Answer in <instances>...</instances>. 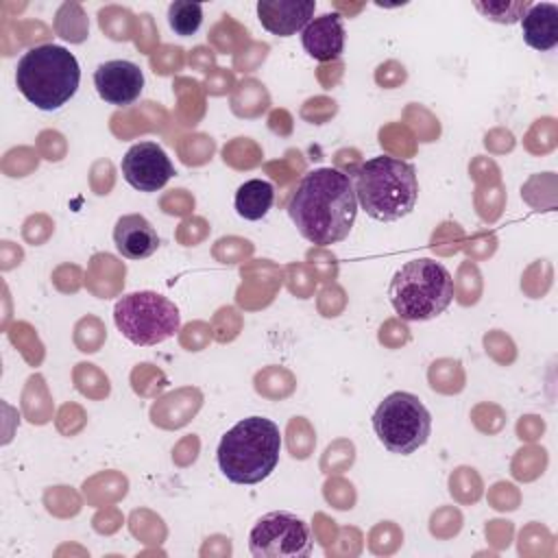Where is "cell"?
I'll list each match as a JSON object with an SVG mask.
<instances>
[{"instance_id": "cell-1", "label": "cell", "mask_w": 558, "mask_h": 558, "mask_svg": "<svg viewBox=\"0 0 558 558\" xmlns=\"http://www.w3.org/2000/svg\"><path fill=\"white\" fill-rule=\"evenodd\" d=\"M288 216L296 231L316 246L342 242L357 216L353 181L336 168L305 172L290 196Z\"/></svg>"}, {"instance_id": "cell-17", "label": "cell", "mask_w": 558, "mask_h": 558, "mask_svg": "<svg viewBox=\"0 0 558 558\" xmlns=\"http://www.w3.org/2000/svg\"><path fill=\"white\" fill-rule=\"evenodd\" d=\"M530 7H532V2H527V0H523V2H475V9L484 17L499 22V24L519 22Z\"/></svg>"}, {"instance_id": "cell-7", "label": "cell", "mask_w": 558, "mask_h": 558, "mask_svg": "<svg viewBox=\"0 0 558 558\" xmlns=\"http://www.w3.org/2000/svg\"><path fill=\"white\" fill-rule=\"evenodd\" d=\"M373 429L390 453L410 456L427 442L432 414L416 395L397 390L377 405L373 414Z\"/></svg>"}, {"instance_id": "cell-3", "label": "cell", "mask_w": 558, "mask_h": 558, "mask_svg": "<svg viewBox=\"0 0 558 558\" xmlns=\"http://www.w3.org/2000/svg\"><path fill=\"white\" fill-rule=\"evenodd\" d=\"M281 449L279 427L264 416L238 421L222 438L216 451L222 475L233 484H259L277 462Z\"/></svg>"}, {"instance_id": "cell-8", "label": "cell", "mask_w": 558, "mask_h": 558, "mask_svg": "<svg viewBox=\"0 0 558 558\" xmlns=\"http://www.w3.org/2000/svg\"><path fill=\"white\" fill-rule=\"evenodd\" d=\"M248 551L255 558H305L312 554L310 525L286 510L268 512L251 527Z\"/></svg>"}, {"instance_id": "cell-4", "label": "cell", "mask_w": 558, "mask_h": 558, "mask_svg": "<svg viewBox=\"0 0 558 558\" xmlns=\"http://www.w3.org/2000/svg\"><path fill=\"white\" fill-rule=\"evenodd\" d=\"M81 68L76 57L57 44H41L22 54L15 68L20 94L41 111L63 107L78 89Z\"/></svg>"}, {"instance_id": "cell-9", "label": "cell", "mask_w": 558, "mask_h": 558, "mask_svg": "<svg viewBox=\"0 0 558 558\" xmlns=\"http://www.w3.org/2000/svg\"><path fill=\"white\" fill-rule=\"evenodd\" d=\"M174 174V166L166 150L155 142L133 144L122 157L124 181L140 192L161 190Z\"/></svg>"}, {"instance_id": "cell-13", "label": "cell", "mask_w": 558, "mask_h": 558, "mask_svg": "<svg viewBox=\"0 0 558 558\" xmlns=\"http://www.w3.org/2000/svg\"><path fill=\"white\" fill-rule=\"evenodd\" d=\"M113 244L126 259H146L159 248V235L142 214H126L113 227Z\"/></svg>"}, {"instance_id": "cell-16", "label": "cell", "mask_w": 558, "mask_h": 558, "mask_svg": "<svg viewBox=\"0 0 558 558\" xmlns=\"http://www.w3.org/2000/svg\"><path fill=\"white\" fill-rule=\"evenodd\" d=\"M168 22L177 35H194L203 22V7L198 2L177 0L168 7Z\"/></svg>"}, {"instance_id": "cell-5", "label": "cell", "mask_w": 558, "mask_h": 558, "mask_svg": "<svg viewBox=\"0 0 558 558\" xmlns=\"http://www.w3.org/2000/svg\"><path fill=\"white\" fill-rule=\"evenodd\" d=\"M388 299L403 320H429L453 301V277L436 259L405 262L388 283Z\"/></svg>"}, {"instance_id": "cell-14", "label": "cell", "mask_w": 558, "mask_h": 558, "mask_svg": "<svg viewBox=\"0 0 558 558\" xmlns=\"http://www.w3.org/2000/svg\"><path fill=\"white\" fill-rule=\"evenodd\" d=\"M523 41L534 50H551L558 44V7L551 2L532 4L521 17Z\"/></svg>"}, {"instance_id": "cell-15", "label": "cell", "mask_w": 558, "mask_h": 558, "mask_svg": "<svg viewBox=\"0 0 558 558\" xmlns=\"http://www.w3.org/2000/svg\"><path fill=\"white\" fill-rule=\"evenodd\" d=\"M275 201V187L264 179H248L235 192V211L244 220H259L268 214Z\"/></svg>"}, {"instance_id": "cell-6", "label": "cell", "mask_w": 558, "mask_h": 558, "mask_svg": "<svg viewBox=\"0 0 558 558\" xmlns=\"http://www.w3.org/2000/svg\"><path fill=\"white\" fill-rule=\"evenodd\" d=\"M113 320L120 333L137 347L159 344L181 327L179 307L153 290L124 294L113 307Z\"/></svg>"}, {"instance_id": "cell-11", "label": "cell", "mask_w": 558, "mask_h": 558, "mask_svg": "<svg viewBox=\"0 0 558 558\" xmlns=\"http://www.w3.org/2000/svg\"><path fill=\"white\" fill-rule=\"evenodd\" d=\"M314 9V0H259L257 17L268 33L290 37L310 24Z\"/></svg>"}, {"instance_id": "cell-2", "label": "cell", "mask_w": 558, "mask_h": 558, "mask_svg": "<svg viewBox=\"0 0 558 558\" xmlns=\"http://www.w3.org/2000/svg\"><path fill=\"white\" fill-rule=\"evenodd\" d=\"M357 205L379 222H395L408 216L418 198L416 170L410 161L381 155L366 159L355 170L353 183Z\"/></svg>"}, {"instance_id": "cell-12", "label": "cell", "mask_w": 558, "mask_h": 558, "mask_svg": "<svg viewBox=\"0 0 558 558\" xmlns=\"http://www.w3.org/2000/svg\"><path fill=\"white\" fill-rule=\"evenodd\" d=\"M303 50L316 61H333L344 50V24L340 13H323L301 31Z\"/></svg>"}, {"instance_id": "cell-10", "label": "cell", "mask_w": 558, "mask_h": 558, "mask_svg": "<svg viewBox=\"0 0 558 558\" xmlns=\"http://www.w3.org/2000/svg\"><path fill=\"white\" fill-rule=\"evenodd\" d=\"M94 85L105 102L126 107L140 98L144 89V74L135 63L126 59H113L96 68Z\"/></svg>"}]
</instances>
